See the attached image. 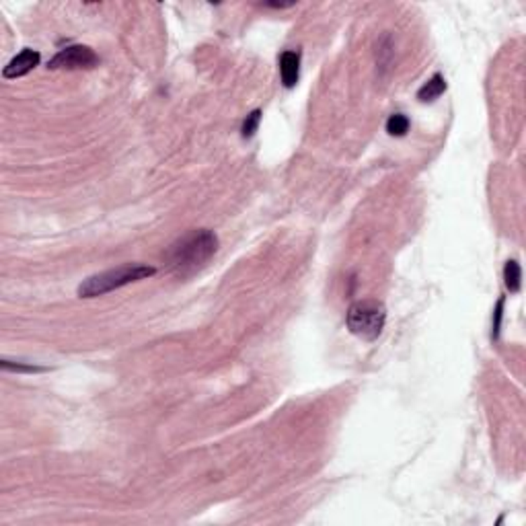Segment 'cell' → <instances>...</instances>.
Here are the masks:
<instances>
[{
    "label": "cell",
    "instance_id": "3957f363",
    "mask_svg": "<svg viewBox=\"0 0 526 526\" xmlns=\"http://www.w3.org/2000/svg\"><path fill=\"white\" fill-rule=\"evenodd\" d=\"M345 323L352 335L364 341L378 340L387 323V309L380 300H374V298L356 300L347 309Z\"/></svg>",
    "mask_w": 526,
    "mask_h": 526
},
{
    "label": "cell",
    "instance_id": "5b68a950",
    "mask_svg": "<svg viewBox=\"0 0 526 526\" xmlns=\"http://www.w3.org/2000/svg\"><path fill=\"white\" fill-rule=\"evenodd\" d=\"M39 60H41L39 52H35L32 48H25L21 54H17L11 62L4 66L2 76H4V78H19V76H25V74H29L33 68L39 64Z\"/></svg>",
    "mask_w": 526,
    "mask_h": 526
},
{
    "label": "cell",
    "instance_id": "6da1fadb",
    "mask_svg": "<svg viewBox=\"0 0 526 526\" xmlns=\"http://www.w3.org/2000/svg\"><path fill=\"white\" fill-rule=\"evenodd\" d=\"M216 249L218 239L212 230L208 228L189 230L187 235L179 237L165 253V263L171 274L184 278L198 272L200 268H204L212 259Z\"/></svg>",
    "mask_w": 526,
    "mask_h": 526
},
{
    "label": "cell",
    "instance_id": "7c38bea8",
    "mask_svg": "<svg viewBox=\"0 0 526 526\" xmlns=\"http://www.w3.org/2000/svg\"><path fill=\"white\" fill-rule=\"evenodd\" d=\"M501 309H504V298L497 300V307H495V321H494V338L499 335V325H501Z\"/></svg>",
    "mask_w": 526,
    "mask_h": 526
},
{
    "label": "cell",
    "instance_id": "ba28073f",
    "mask_svg": "<svg viewBox=\"0 0 526 526\" xmlns=\"http://www.w3.org/2000/svg\"><path fill=\"white\" fill-rule=\"evenodd\" d=\"M504 279H506V288L510 292H518L520 284H522V272H520V263L516 259H510L504 268Z\"/></svg>",
    "mask_w": 526,
    "mask_h": 526
},
{
    "label": "cell",
    "instance_id": "7a4b0ae2",
    "mask_svg": "<svg viewBox=\"0 0 526 526\" xmlns=\"http://www.w3.org/2000/svg\"><path fill=\"white\" fill-rule=\"evenodd\" d=\"M156 270L151 265L144 263H125L120 268L95 274L91 278H87L81 286H78V296L81 298H97L103 294H109L113 290H120L127 284L140 282V279L151 278L155 276Z\"/></svg>",
    "mask_w": 526,
    "mask_h": 526
},
{
    "label": "cell",
    "instance_id": "8992f818",
    "mask_svg": "<svg viewBox=\"0 0 526 526\" xmlns=\"http://www.w3.org/2000/svg\"><path fill=\"white\" fill-rule=\"evenodd\" d=\"M279 76L286 89L296 87L300 78V52L288 50L279 56Z\"/></svg>",
    "mask_w": 526,
    "mask_h": 526
},
{
    "label": "cell",
    "instance_id": "277c9868",
    "mask_svg": "<svg viewBox=\"0 0 526 526\" xmlns=\"http://www.w3.org/2000/svg\"><path fill=\"white\" fill-rule=\"evenodd\" d=\"M95 66H99V56L89 46H68L48 62L50 70H91Z\"/></svg>",
    "mask_w": 526,
    "mask_h": 526
},
{
    "label": "cell",
    "instance_id": "9c48e42d",
    "mask_svg": "<svg viewBox=\"0 0 526 526\" xmlns=\"http://www.w3.org/2000/svg\"><path fill=\"white\" fill-rule=\"evenodd\" d=\"M409 118L407 116H403V113H393L389 120H387V132L391 134V136H397V138H401L405 136L407 132H409Z\"/></svg>",
    "mask_w": 526,
    "mask_h": 526
},
{
    "label": "cell",
    "instance_id": "30bf717a",
    "mask_svg": "<svg viewBox=\"0 0 526 526\" xmlns=\"http://www.w3.org/2000/svg\"><path fill=\"white\" fill-rule=\"evenodd\" d=\"M259 122H261V109H255V111H251L247 116V120L243 122V130H241V134H243V138L249 140V138H253L255 136V132H257V127H259Z\"/></svg>",
    "mask_w": 526,
    "mask_h": 526
},
{
    "label": "cell",
    "instance_id": "52a82bcc",
    "mask_svg": "<svg viewBox=\"0 0 526 526\" xmlns=\"http://www.w3.org/2000/svg\"><path fill=\"white\" fill-rule=\"evenodd\" d=\"M444 91H446V81H444V76H442L440 72H436L432 78L417 91V99H420L422 103H432V101H436Z\"/></svg>",
    "mask_w": 526,
    "mask_h": 526
},
{
    "label": "cell",
    "instance_id": "8fae6325",
    "mask_svg": "<svg viewBox=\"0 0 526 526\" xmlns=\"http://www.w3.org/2000/svg\"><path fill=\"white\" fill-rule=\"evenodd\" d=\"M2 371H6V372H29V374H33V372H46V368L43 366H33V364H21V362H11V360H2Z\"/></svg>",
    "mask_w": 526,
    "mask_h": 526
}]
</instances>
